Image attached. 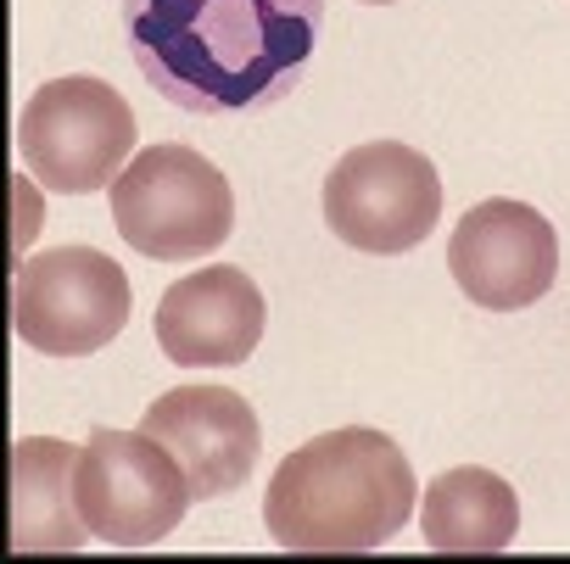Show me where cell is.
I'll return each mask as SVG.
<instances>
[{
	"instance_id": "cell-1",
	"label": "cell",
	"mask_w": 570,
	"mask_h": 564,
	"mask_svg": "<svg viewBox=\"0 0 570 564\" xmlns=\"http://www.w3.org/2000/svg\"><path fill=\"white\" fill-rule=\"evenodd\" d=\"M146 85L196 118H252L292 96L325 0H124Z\"/></svg>"
},
{
	"instance_id": "cell-2",
	"label": "cell",
	"mask_w": 570,
	"mask_h": 564,
	"mask_svg": "<svg viewBox=\"0 0 570 564\" xmlns=\"http://www.w3.org/2000/svg\"><path fill=\"white\" fill-rule=\"evenodd\" d=\"M409 453L370 425L325 431L285 453L263 492V525L285 553H375L414 514Z\"/></svg>"
},
{
	"instance_id": "cell-3",
	"label": "cell",
	"mask_w": 570,
	"mask_h": 564,
	"mask_svg": "<svg viewBox=\"0 0 570 564\" xmlns=\"http://www.w3.org/2000/svg\"><path fill=\"white\" fill-rule=\"evenodd\" d=\"M112 224L118 235L157 263L213 257L235 229L229 179L190 146H146L112 179Z\"/></svg>"
},
{
	"instance_id": "cell-4",
	"label": "cell",
	"mask_w": 570,
	"mask_h": 564,
	"mask_svg": "<svg viewBox=\"0 0 570 564\" xmlns=\"http://www.w3.org/2000/svg\"><path fill=\"white\" fill-rule=\"evenodd\" d=\"M18 151L46 190L96 196L112 190V179L135 157V112L107 79L68 73L40 85L35 101L23 107Z\"/></svg>"
},
{
	"instance_id": "cell-5",
	"label": "cell",
	"mask_w": 570,
	"mask_h": 564,
	"mask_svg": "<svg viewBox=\"0 0 570 564\" xmlns=\"http://www.w3.org/2000/svg\"><path fill=\"white\" fill-rule=\"evenodd\" d=\"M73 497L96 542L107 547H151L179 531L196 503L179 458L146 431L96 425L73 464Z\"/></svg>"
},
{
	"instance_id": "cell-6",
	"label": "cell",
	"mask_w": 570,
	"mask_h": 564,
	"mask_svg": "<svg viewBox=\"0 0 570 564\" xmlns=\"http://www.w3.org/2000/svg\"><path fill=\"white\" fill-rule=\"evenodd\" d=\"M135 308L129 274L96 246H57L18 263L12 330L46 358H90L124 336Z\"/></svg>"
},
{
	"instance_id": "cell-7",
	"label": "cell",
	"mask_w": 570,
	"mask_h": 564,
	"mask_svg": "<svg viewBox=\"0 0 570 564\" xmlns=\"http://www.w3.org/2000/svg\"><path fill=\"white\" fill-rule=\"evenodd\" d=\"M442 218L436 162L403 140H370L336 157L325 174V224L336 240L370 257L414 251Z\"/></svg>"
},
{
	"instance_id": "cell-8",
	"label": "cell",
	"mask_w": 570,
	"mask_h": 564,
	"mask_svg": "<svg viewBox=\"0 0 570 564\" xmlns=\"http://www.w3.org/2000/svg\"><path fill=\"white\" fill-rule=\"evenodd\" d=\"M448 268L459 279V291L487 308V314H514L531 308L553 291L559 279V235L553 224L514 201V196H492L481 207H470L453 224L448 240Z\"/></svg>"
},
{
	"instance_id": "cell-9",
	"label": "cell",
	"mask_w": 570,
	"mask_h": 564,
	"mask_svg": "<svg viewBox=\"0 0 570 564\" xmlns=\"http://www.w3.org/2000/svg\"><path fill=\"white\" fill-rule=\"evenodd\" d=\"M140 431L157 436L179 458L196 503L240 492L252 481L257 447H263L252 403L229 386H174L168 397H157L140 414Z\"/></svg>"
},
{
	"instance_id": "cell-10",
	"label": "cell",
	"mask_w": 570,
	"mask_h": 564,
	"mask_svg": "<svg viewBox=\"0 0 570 564\" xmlns=\"http://www.w3.org/2000/svg\"><path fill=\"white\" fill-rule=\"evenodd\" d=\"M268 308L246 268H196L157 303V347L185 369H229L246 364L263 342Z\"/></svg>"
},
{
	"instance_id": "cell-11",
	"label": "cell",
	"mask_w": 570,
	"mask_h": 564,
	"mask_svg": "<svg viewBox=\"0 0 570 564\" xmlns=\"http://www.w3.org/2000/svg\"><path fill=\"white\" fill-rule=\"evenodd\" d=\"M79 447L57 436L12 442V553H79L90 525L73 497Z\"/></svg>"
},
{
	"instance_id": "cell-12",
	"label": "cell",
	"mask_w": 570,
	"mask_h": 564,
	"mask_svg": "<svg viewBox=\"0 0 570 564\" xmlns=\"http://www.w3.org/2000/svg\"><path fill=\"white\" fill-rule=\"evenodd\" d=\"M420 531L431 553H503L520 536V497L503 475L459 464L420 492Z\"/></svg>"
},
{
	"instance_id": "cell-13",
	"label": "cell",
	"mask_w": 570,
	"mask_h": 564,
	"mask_svg": "<svg viewBox=\"0 0 570 564\" xmlns=\"http://www.w3.org/2000/svg\"><path fill=\"white\" fill-rule=\"evenodd\" d=\"M364 7H392V0H364Z\"/></svg>"
}]
</instances>
